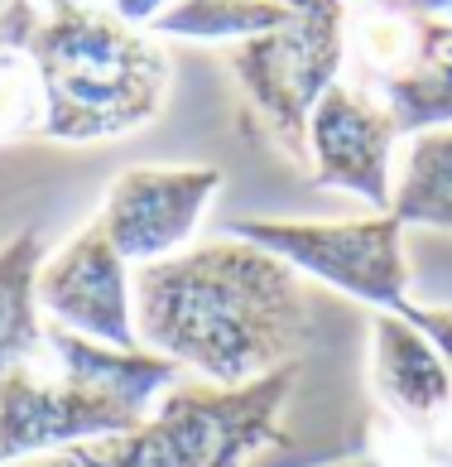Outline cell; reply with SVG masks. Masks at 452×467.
Returning <instances> with one entry per match:
<instances>
[{
    "instance_id": "1",
    "label": "cell",
    "mask_w": 452,
    "mask_h": 467,
    "mask_svg": "<svg viewBox=\"0 0 452 467\" xmlns=\"http://www.w3.org/2000/svg\"><path fill=\"white\" fill-rule=\"evenodd\" d=\"M130 294L140 348L221 390L299 367L313 333L303 275L241 236L140 265Z\"/></svg>"
},
{
    "instance_id": "2",
    "label": "cell",
    "mask_w": 452,
    "mask_h": 467,
    "mask_svg": "<svg viewBox=\"0 0 452 467\" xmlns=\"http://www.w3.org/2000/svg\"><path fill=\"white\" fill-rule=\"evenodd\" d=\"M0 48L20 54L44 92V140L92 145L149 126L169 101V54L107 5L5 0Z\"/></svg>"
},
{
    "instance_id": "3",
    "label": "cell",
    "mask_w": 452,
    "mask_h": 467,
    "mask_svg": "<svg viewBox=\"0 0 452 467\" xmlns=\"http://www.w3.org/2000/svg\"><path fill=\"white\" fill-rule=\"evenodd\" d=\"M179 376L173 361L145 348H101L48 323L44 348L0 371V467L140 424Z\"/></svg>"
},
{
    "instance_id": "4",
    "label": "cell",
    "mask_w": 452,
    "mask_h": 467,
    "mask_svg": "<svg viewBox=\"0 0 452 467\" xmlns=\"http://www.w3.org/2000/svg\"><path fill=\"white\" fill-rule=\"evenodd\" d=\"M293 386L299 367H284L241 390L179 380L140 424L15 467H246L255 453L284 443L280 420Z\"/></svg>"
},
{
    "instance_id": "5",
    "label": "cell",
    "mask_w": 452,
    "mask_h": 467,
    "mask_svg": "<svg viewBox=\"0 0 452 467\" xmlns=\"http://www.w3.org/2000/svg\"><path fill=\"white\" fill-rule=\"evenodd\" d=\"M280 29L226 48V73L246 97V120L284 154L308 169V111L342 73L346 58V0H274Z\"/></svg>"
},
{
    "instance_id": "6",
    "label": "cell",
    "mask_w": 452,
    "mask_h": 467,
    "mask_svg": "<svg viewBox=\"0 0 452 467\" xmlns=\"http://www.w3.org/2000/svg\"><path fill=\"white\" fill-rule=\"evenodd\" d=\"M346 54L361 73V92L390 111L399 135L452 126V25L433 15L395 10L390 0L352 10Z\"/></svg>"
},
{
    "instance_id": "7",
    "label": "cell",
    "mask_w": 452,
    "mask_h": 467,
    "mask_svg": "<svg viewBox=\"0 0 452 467\" xmlns=\"http://www.w3.org/2000/svg\"><path fill=\"white\" fill-rule=\"evenodd\" d=\"M226 236L280 255L299 275L333 285L375 314H399L409 304V255L405 222L375 213L361 222H284V217H236Z\"/></svg>"
},
{
    "instance_id": "8",
    "label": "cell",
    "mask_w": 452,
    "mask_h": 467,
    "mask_svg": "<svg viewBox=\"0 0 452 467\" xmlns=\"http://www.w3.org/2000/svg\"><path fill=\"white\" fill-rule=\"evenodd\" d=\"M221 188V169L212 164H145L126 169L97 207L101 236L120 251L126 265H154L179 255L193 241L207 202Z\"/></svg>"
},
{
    "instance_id": "9",
    "label": "cell",
    "mask_w": 452,
    "mask_h": 467,
    "mask_svg": "<svg viewBox=\"0 0 452 467\" xmlns=\"http://www.w3.org/2000/svg\"><path fill=\"white\" fill-rule=\"evenodd\" d=\"M39 308L48 323L67 327L77 337H92L101 348L135 352V294H130V265L120 251L101 236L97 222L63 241L39 265Z\"/></svg>"
},
{
    "instance_id": "10",
    "label": "cell",
    "mask_w": 452,
    "mask_h": 467,
    "mask_svg": "<svg viewBox=\"0 0 452 467\" xmlns=\"http://www.w3.org/2000/svg\"><path fill=\"white\" fill-rule=\"evenodd\" d=\"M399 126L371 92L346 88L337 78L308 111V183L356 193L390 213V154Z\"/></svg>"
},
{
    "instance_id": "11",
    "label": "cell",
    "mask_w": 452,
    "mask_h": 467,
    "mask_svg": "<svg viewBox=\"0 0 452 467\" xmlns=\"http://www.w3.org/2000/svg\"><path fill=\"white\" fill-rule=\"evenodd\" d=\"M371 395L385 420L399 424H438L452 414V371L433 342L395 314L371 318Z\"/></svg>"
},
{
    "instance_id": "12",
    "label": "cell",
    "mask_w": 452,
    "mask_h": 467,
    "mask_svg": "<svg viewBox=\"0 0 452 467\" xmlns=\"http://www.w3.org/2000/svg\"><path fill=\"white\" fill-rule=\"evenodd\" d=\"M39 265L44 241L34 227L15 232L0 246V371L34 357L48 337V318L39 308Z\"/></svg>"
},
{
    "instance_id": "13",
    "label": "cell",
    "mask_w": 452,
    "mask_h": 467,
    "mask_svg": "<svg viewBox=\"0 0 452 467\" xmlns=\"http://www.w3.org/2000/svg\"><path fill=\"white\" fill-rule=\"evenodd\" d=\"M390 213L405 227L452 232V126L424 130L409 140L405 169L390 193Z\"/></svg>"
},
{
    "instance_id": "14",
    "label": "cell",
    "mask_w": 452,
    "mask_h": 467,
    "mask_svg": "<svg viewBox=\"0 0 452 467\" xmlns=\"http://www.w3.org/2000/svg\"><path fill=\"white\" fill-rule=\"evenodd\" d=\"M280 20H284V10L274 0H169L145 25V34L246 44V39H260V34L280 29Z\"/></svg>"
},
{
    "instance_id": "15",
    "label": "cell",
    "mask_w": 452,
    "mask_h": 467,
    "mask_svg": "<svg viewBox=\"0 0 452 467\" xmlns=\"http://www.w3.org/2000/svg\"><path fill=\"white\" fill-rule=\"evenodd\" d=\"M371 448L375 467H452V414L424 429L380 414L371 424Z\"/></svg>"
},
{
    "instance_id": "16",
    "label": "cell",
    "mask_w": 452,
    "mask_h": 467,
    "mask_svg": "<svg viewBox=\"0 0 452 467\" xmlns=\"http://www.w3.org/2000/svg\"><path fill=\"white\" fill-rule=\"evenodd\" d=\"M29 135H44V92L34 67L0 48V145L29 140Z\"/></svg>"
},
{
    "instance_id": "17",
    "label": "cell",
    "mask_w": 452,
    "mask_h": 467,
    "mask_svg": "<svg viewBox=\"0 0 452 467\" xmlns=\"http://www.w3.org/2000/svg\"><path fill=\"white\" fill-rule=\"evenodd\" d=\"M395 318H405L409 327H419V333L433 342V352L443 357V367L452 371V308H433V304H405Z\"/></svg>"
},
{
    "instance_id": "18",
    "label": "cell",
    "mask_w": 452,
    "mask_h": 467,
    "mask_svg": "<svg viewBox=\"0 0 452 467\" xmlns=\"http://www.w3.org/2000/svg\"><path fill=\"white\" fill-rule=\"evenodd\" d=\"M395 10H414V15H433V20L452 25V0H390Z\"/></svg>"
},
{
    "instance_id": "19",
    "label": "cell",
    "mask_w": 452,
    "mask_h": 467,
    "mask_svg": "<svg viewBox=\"0 0 452 467\" xmlns=\"http://www.w3.org/2000/svg\"><path fill=\"white\" fill-rule=\"evenodd\" d=\"M39 5H48V10H63V5H101V0H39Z\"/></svg>"
}]
</instances>
